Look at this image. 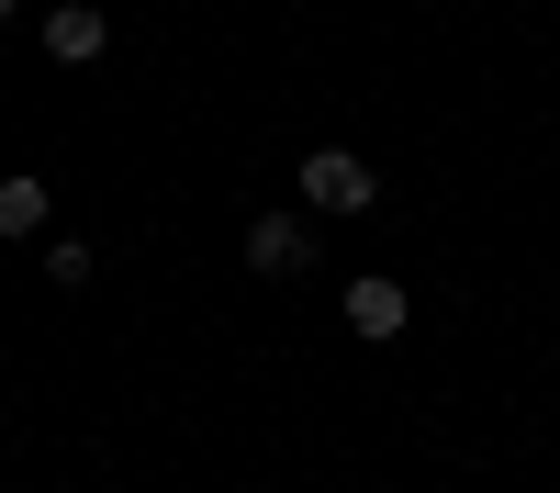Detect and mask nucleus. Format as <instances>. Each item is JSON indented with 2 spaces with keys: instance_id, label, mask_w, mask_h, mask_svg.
Here are the masks:
<instances>
[{
  "instance_id": "nucleus-5",
  "label": "nucleus",
  "mask_w": 560,
  "mask_h": 493,
  "mask_svg": "<svg viewBox=\"0 0 560 493\" xmlns=\"http://www.w3.org/2000/svg\"><path fill=\"white\" fill-rule=\"evenodd\" d=\"M45 213H57V202H45V179H34V168L0 179V236H45Z\"/></svg>"
},
{
  "instance_id": "nucleus-1",
  "label": "nucleus",
  "mask_w": 560,
  "mask_h": 493,
  "mask_svg": "<svg viewBox=\"0 0 560 493\" xmlns=\"http://www.w3.org/2000/svg\"><path fill=\"white\" fill-rule=\"evenodd\" d=\"M303 202H314V213H370V202H382V179H370V157H348V146H314V157H303Z\"/></svg>"
},
{
  "instance_id": "nucleus-3",
  "label": "nucleus",
  "mask_w": 560,
  "mask_h": 493,
  "mask_svg": "<svg viewBox=\"0 0 560 493\" xmlns=\"http://www.w3.org/2000/svg\"><path fill=\"white\" fill-rule=\"evenodd\" d=\"M102 45H113V23L90 12V0H57V12H45V57H57V68H90Z\"/></svg>"
},
{
  "instance_id": "nucleus-6",
  "label": "nucleus",
  "mask_w": 560,
  "mask_h": 493,
  "mask_svg": "<svg viewBox=\"0 0 560 493\" xmlns=\"http://www.w3.org/2000/svg\"><path fill=\"white\" fill-rule=\"evenodd\" d=\"M45 269H57V292H79V281H90V247H79V236H57V247H45Z\"/></svg>"
},
{
  "instance_id": "nucleus-2",
  "label": "nucleus",
  "mask_w": 560,
  "mask_h": 493,
  "mask_svg": "<svg viewBox=\"0 0 560 493\" xmlns=\"http://www.w3.org/2000/svg\"><path fill=\"white\" fill-rule=\"evenodd\" d=\"M247 269H258V281L314 269V224H303V213H258V224H247Z\"/></svg>"
},
{
  "instance_id": "nucleus-7",
  "label": "nucleus",
  "mask_w": 560,
  "mask_h": 493,
  "mask_svg": "<svg viewBox=\"0 0 560 493\" xmlns=\"http://www.w3.org/2000/svg\"><path fill=\"white\" fill-rule=\"evenodd\" d=\"M12 12H23V0H0V23H12Z\"/></svg>"
},
{
  "instance_id": "nucleus-4",
  "label": "nucleus",
  "mask_w": 560,
  "mask_h": 493,
  "mask_svg": "<svg viewBox=\"0 0 560 493\" xmlns=\"http://www.w3.org/2000/svg\"><path fill=\"white\" fill-rule=\"evenodd\" d=\"M348 326H359V337H404V281H382V269L348 281Z\"/></svg>"
}]
</instances>
